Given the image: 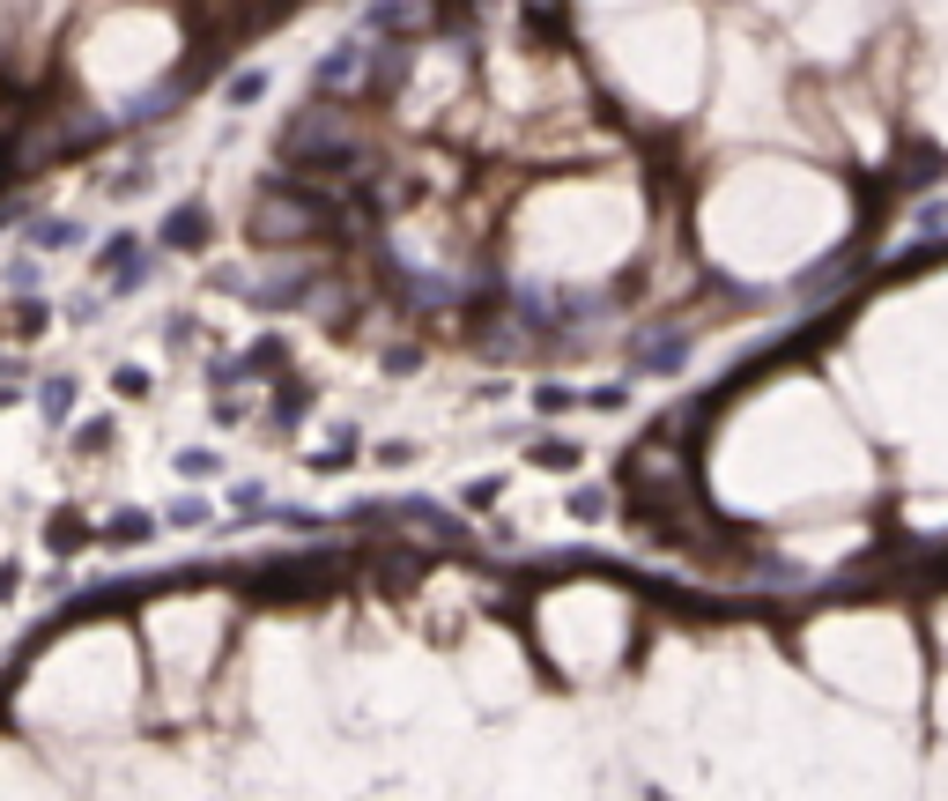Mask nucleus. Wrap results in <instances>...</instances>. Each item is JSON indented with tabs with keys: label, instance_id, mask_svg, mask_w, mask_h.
Returning <instances> with one entry per match:
<instances>
[{
	"label": "nucleus",
	"instance_id": "nucleus-6",
	"mask_svg": "<svg viewBox=\"0 0 948 801\" xmlns=\"http://www.w3.org/2000/svg\"><path fill=\"white\" fill-rule=\"evenodd\" d=\"M534 461H541V467H578V446H571V438H541Z\"/></svg>",
	"mask_w": 948,
	"mask_h": 801
},
{
	"label": "nucleus",
	"instance_id": "nucleus-5",
	"mask_svg": "<svg viewBox=\"0 0 948 801\" xmlns=\"http://www.w3.org/2000/svg\"><path fill=\"white\" fill-rule=\"evenodd\" d=\"M356 453H364V446H356V430H341V438H333V446H327V453H319L312 467H319V475H333V467H349Z\"/></svg>",
	"mask_w": 948,
	"mask_h": 801
},
{
	"label": "nucleus",
	"instance_id": "nucleus-1",
	"mask_svg": "<svg viewBox=\"0 0 948 801\" xmlns=\"http://www.w3.org/2000/svg\"><path fill=\"white\" fill-rule=\"evenodd\" d=\"M164 246H178V253H201L207 246V209H178L164 223Z\"/></svg>",
	"mask_w": 948,
	"mask_h": 801
},
{
	"label": "nucleus",
	"instance_id": "nucleus-3",
	"mask_svg": "<svg viewBox=\"0 0 948 801\" xmlns=\"http://www.w3.org/2000/svg\"><path fill=\"white\" fill-rule=\"evenodd\" d=\"M275 393H282V401H275V430H289V423L312 416V386H304V379H282Z\"/></svg>",
	"mask_w": 948,
	"mask_h": 801
},
{
	"label": "nucleus",
	"instance_id": "nucleus-9",
	"mask_svg": "<svg viewBox=\"0 0 948 801\" xmlns=\"http://www.w3.org/2000/svg\"><path fill=\"white\" fill-rule=\"evenodd\" d=\"M201 520H207L201 498H178V505H170V527H201Z\"/></svg>",
	"mask_w": 948,
	"mask_h": 801
},
{
	"label": "nucleus",
	"instance_id": "nucleus-8",
	"mask_svg": "<svg viewBox=\"0 0 948 801\" xmlns=\"http://www.w3.org/2000/svg\"><path fill=\"white\" fill-rule=\"evenodd\" d=\"M260 89H267V67H245V75H238V83H230V104H252V97H260Z\"/></svg>",
	"mask_w": 948,
	"mask_h": 801
},
{
	"label": "nucleus",
	"instance_id": "nucleus-4",
	"mask_svg": "<svg viewBox=\"0 0 948 801\" xmlns=\"http://www.w3.org/2000/svg\"><path fill=\"white\" fill-rule=\"evenodd\" d=\"M89 230L83 223H38V230H30V246H45V253H67V246H83Z\"/></svg>",
	"mask_w": 948,
	"mask_h": 801
},
{
	"label": "nucleus",
	"instance_id": "nucleus-2",
	"mask_svg": "<svg viewBox=\"0 0 948 801\" xmlns=\"http://www.w3.org/2000/svg\"><path fill=\"white\" fill-rule=\"evenodd\" d=\"M75 393H83L75 379H45V386H38V416L52 423V430H60V423L75 416Z\"/></svg>",
	"mask_w": 948,
	"mask_h": 801
},
{
	"label": "nucleus",
	"instance_id": "nucleus-7",
	"mask_svg": "<svg viewBox=\"0 0 948 801\" xmlns=\"http://www.w3.org/2000/svg\"><path fill=\"white\" fill-rule=\"evenodd\" d=\"M571 520H608V490H571Z\"/></svg>",
	"mask_w": 948,
	"mask_h": 801
}]
</instances>
